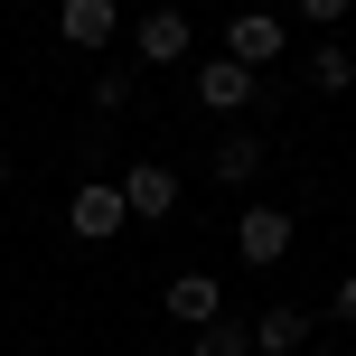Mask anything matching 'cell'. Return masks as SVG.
Instances as JSON below:
<instances>
[{
  "instance_id": "11",
  "label": "cell",
  "mask_w": 356,
  "mask_h": 356,
  "mask_svg": "<svg viewBox=\"0 0 356 356\" xmlns=\"http://www.w3.org/2000/svg\"><path fill=\"white\" fill-rule=\"evenodd\" d=\"M309 85H319V94H347V85H356V47H338V38L309 47Z\"/></svg>"
},
{
  "instance_id": "13",
  "label": "cell",
  "mask_w": 356,
  "mask_h": 356,
  "mask_svg": "<svg viewBox=\"0 0 356 356\" xmlns=\"http://www.w3.org/2000/svg\"><path fill=\"white\" fill-rule=\"evenodd\" d=\"M94 104L122 113V104H131V66H104V75H94Z\"/></svg>"
},
{
  "instance_id": "10",
  "label": "cell",
  "mask_w": 356,
  "mask_h": 356,
  "mask_svg": "<svg viewBox=\"0 0 356 356\" xmlns=\"http://www.w3.org/2000/svg\"><path fill=\"white\" fill-rule=\"evenodd\" d=\"M300 338H309L300 309H263V319H253V356H300Z\"/></svg>"
},
{
  "instance_id": "2",
  "label": "cell",
  "mask_w": 356,
  "mask_h": 356,
  "mask_svg": "<svg viewBox=\"0 0 356 356\" xmlns=\"http://www.w3.org/2000/svg\"><path fill=\"white\" fill-rule=\"evenodd\" d=\"M197 104L207 113H244V104H263V75L234 66V56H197Z\"/></svg>"
},
{
  "instance_id": "6",
  "label": "cell",
  "mask_w": 356,
  "mask_h": 356,
  "mask_svg": "<svg viewBox=\"0 0 356 356\" xmlns=\"http://www.w3.org/2000/svg\"><path fill=\"white\" fill-rule=\"evenodd\" d=\"M56 29H66V47H113V29H122V10L113 0H56Z\"/></svg>"
},
{
  "instance_id": "3",
  "label": "cell",
  "mask_w": 356,
  "mask_h": 356,
  "mask_svg": "<svg viewBox=\"0 0 356 356\" xmlns=\"http://www.w3.org/2000/svg\"><path fill=\"white\" fill-rule=\"evenodd\" d=\"M122 207L141 216V225H169V216H178V169H160V160H141V169L122 178Z\"/></svg>"
},
{
  "instance_id": "14",
  "label": "cell",
  "mask_w": 356,
  "mask_h": 356,
  "mask_svg": "<svg viewBox=\"0 0 356 356\" xmlns=\"http://www.w3.org/2000/svg\"><path fill=\"white\" fill-rule=\"evenodd\" d=\"M347 10H356V0H300V19H319V29H338Z\"/></svg>"
},
{
  "instance_id": "12",
  "label": "cell",
  "mask_w": 356,
  "mask_h": 356,
  "mask_svg": "<svg viewBox=\"0 0 356 356\" xmlns=\"http://www.w3.org/2000/svg\"><path fill=\"white\" fill-rule=\"evenodd\" d=\"M188 356H253V319H207Z\"/></svg>"
},
{
  "instance_id": "4",
  "label": "cell",
  "mask_w": 356,
  "mask_h": 356,
  "mask_svg": "<svg viewBox=\"0 0 356 356\" xmlns=\"http://www.w3.org/2000/svg\"><path fill=\"white\" fill-rule=\"evenodd\" d=\"M282 47H291V38H282V19H272V10H244V19L225 29V56H234V66H253V75H263Z\"/></svg>"
},
{
  "instance_id": "5",
  "label": "cell",
  "mask_w": 356,
  "mask_h": 356,
  "mask_svg": "<svg viewBox=\"0 0 356 356\" xmlns=\"http://www.w3.org/2000/svg\"><path fill=\"white\" fill-rule=\"evenodd\" d=\"M234 244H244V263H282L291 253V207H244V225H234Z\"/></svg>"
},
{
  "instance_id": "15",
  "label": "cell",
  "mask_w": 356,
  "mask_h": 356,
  "mask_svg": "<svg viewBox=\"0 0 356 356\" xmlns=\"http://www.w3.org/2000/svg\"><path fill=\"white\" fill-rule=\"evenodd\" d=\"M338 319H356V272H347V282H338Z\"/></svg>"
},
{
  "instance_id": "9",
  "label": "cell",
  "mask_w": 356,
  "mask_h": 356,
  "mask_svg": "<svg viewBox=\"0 0 356 356\" xmlns=\"http://www.w3.org/2000/svg\"><path fill=\"white\" fill-rule=\"evenodd\" d=\"M244 178H263V141L253 131H225L216 141V188H244Z\"/></svg>"
},
{
  "instance_id": "7",
  "label": "cell",
  "mask_w": 356,
  "mask_h": 356,
  "mask_svg": "<svg viewBox=\"0 0 356 356\" xmlns=\"http://www.w3.org/2000/svg\"><path fill=\"white\" fill-rule=\"evenodd\" d=\"M160 300H169V319H188V328L225 319V282H216V272H178V282L160 291Z\"/></svg>"
},
{
  "instance_id": "8",
  "label": "cell",
  "mask_w": 356,
  "mask_h": 356,
  "mask_svg": "<svg viewBox=\"0 0 356 356\" xmlns=\"http://www.w3.org/2000/svg\"><path fill=\"white\" fill-rule=\"evenodd\" d=\"M131 47H141L150 66H178V56H188V10H150L141 29H131Z\"/></svg>"
},
{
  "instance_id": "1",
  "label": "cell",
  "mask_w": 356,
  "mask_h": 356,
  "mask_svg": "<svg viewBox=\"0 0 356 356\" xmlns=\"http://www.w3.org/2000/svg\"><path fill=\"white\" fill-rule=\"evenodd\" d=\"M66 225L85 234V244L122 234V225H131V207H122V178H75V207H66Z\"/></svg>"
},
{
  "instance_id": "16",
  "label": "cell",
  "mask_w": 356,
  "mask_h": 356,
  "mask_svg": "<svg viewBox=\"0 0 356 356\" xmlns=\"http://www.w3.org/2000/svg\"><path fill=\"white\" fill-rule=\"evenodd\" d=\"M0 178H10V150H0Z\"/></svg>"
}]
</instances>
